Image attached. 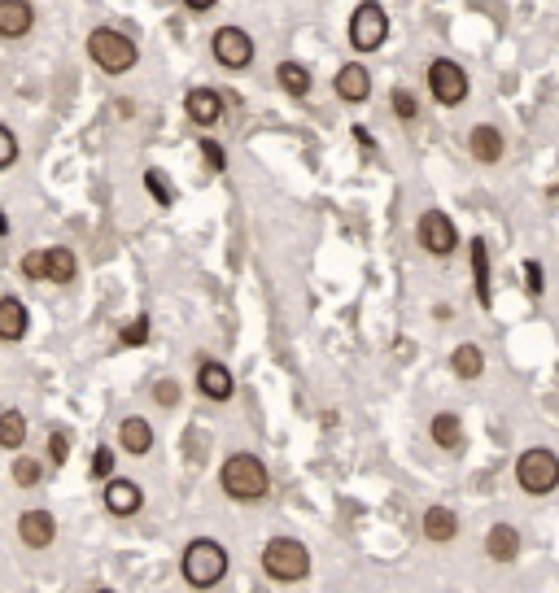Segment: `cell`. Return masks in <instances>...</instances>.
I'll list each match as a JSON object with an SVG mask.
<instances>
[{"label": "cell", "mask_w": 559, "mask_h": 593, "mask_svg": "<svg viewBox=\"0 0 559 593\" xmlns=\"http://www.w3.org/2000/svg\"><path fill=\"white\" fill-rule=\"evenodd\" d=\"M145 188H149V197L158 201V205H171V188H166V175L162 171H145Z\"/></svg>", "instance_id": "35"}, {"label": "cell", "mask_w": 559, "mask_h": 593, "mask_svg": "<svg viewBox=\"0 0 559 593\" xmlns=\"http://www.w3.org/2000/svg\"><path fill=\"white\" fill-rule=\"evenodd\" d=\"M516 484L529 493V498L555 493L559 489V454L546 450V445H529V450L516 458Z\"/></svg>", "instance_id": "5"}, {"label": "cell", "mask_w": 559, "mask_h": 593, "mask_svg": "<svg viewBox=\"0 0 559 593\" xmlns=\"http://www.w3.org/2000/svg\"><path fill=\"white\" fill-rule=\"evenodd\" d=\"M219 489L228 493L232 502L254 506V502H263L271 493V471H267V463L258 454L236 450V454L223 458V467H219Z\"/></svg>", "instance_id": "1"}, {"label": "cell", "mask_w": 559, "mask_h": 593, "mask_svg": "<svg viewBox=\"0 0 559 593\" xmlns=\"http://www.w3.org/2000/svg\"><path fill=\"white\" fill-rule=\"evenodd\" d=\"M201 157H206V166H210V171L214 175H219V171H228V153H223V144L219 140H201Z\"/></svg>", "instance_id": "32"}, {"label": "cell", "mask_w": 559, "mask_h": 593, "mask_svg": "<svg viewBox=\"0 0 559 593\" xmlns=\"http://www.w3.org/2000/svg\"><path fill=\"white\" fill-rule=\"evenodd\" d=\"M180 397H184L180 380H158V384H153V402L166 406V410H171V406H180Z\"/></svg>", "instance_id": "31"}, {"label": "cell", "mask_w": 559, "mask_h": 593, "mask_svg": "<svg viewBox=\"0 0 559 593\" xmlns=\"http://www.w3.org/2000/svg\"><path fill=\"white\" fill-rule=\"evenodd\" d=\"M385 40H389V14H385V5L363 0V5L350 14V44L359 48V53H380Z\"/></svg>", "instance_id": "7"}, {"label": "cell", "mask_w": 559, "mask_h": 593, "mask_svg": "<svg viewBox=\"0 0 559 593\" xmlns=\"http://www.w3.org/2000/svg\"><path fill=\"white\" fill-rule=\"evenodd\" d=\"M180 572L193 589H214L223 585V576H228V550L219 546L214 537H197L188 541L184 554H180Z\"/></svg>", "instance_id": "2"}, {"label": "cell", "mask_w": 559, "mask_h": 593, "mask_svg": "<svg viewBox=\"0 0 559 593\" xmlns=\"http://www.w3.org/2000/svg\"><path fill=\"white\" fill-rule=\"evenodd\" d=\"M263 572L276 585H297V580L311 576V550L297 537H271L263 546Z\"/></svg>", "instance_id": "4"}, {"label": "cell", "mask_w": 559, "mask_h": 593, "mask_svg": "<svg viewBox=\"0 0 559 593\" xmlns=\"http://www.w3.org/2000/svg\"><path fill=\"white\" fill-rule=\"evenodd\" d=\"M389 105H394V114L402 118V123H415V114H420V101H415L411 88H394L389 92Z\"/></svg>", "instance_id": "28"}, {"label": "cell", "mask_w": 559, "mask_h": 593, "mask_svg": "<svg viewBox=\"0 0 559 593\" xmlns=\"http://www.w3.org/2000/svg\"><path fill=\"white\" fill-rule=\"evenodd\" d=\"M428 437H433L437 450H459L463 445V419L455 410H437L433 419H428Z\"/></svg>", "instance_id": "20"}, {"label": "cell", "mask_w": 559, "mask_h": 593, "mask_svg": "<svg viewBox=\"0 0 559 593\" xmlns=\"http://www.w3.org/2000/svg\"><path fill=\"white\" fill-rule=\"evenodd\" d=\"M88 476H92V480H110V476H114V450H110V445H97V450H92Z\"/></svg>", "instance_id": "29"}, {"label": "cell", "mask_w": 559, "mask_h": 593, "mask_svg": "<svg viewBox=\"0 0 559 593\" xmlns=\"http://www.w3.org/2000/svg\"><path fill=\"white\" fill-rule=\"evenodd\" d=\"M276 83H280V92H284V96L302 101V96L315 88V75H311V70H306L302 62H280V66H276Z\"/></svg>", "instance_id": "24"}, {"label": "cell", "mask_w": 559, "mask_h": 593, "mask_svg": "<svg viewBox=\"0 0 559 593\" xmlns=\"http://www.w3.org/2000/svg\"><path fill=\"white\" fill-rule=\"evenodd\" d=\"M428 96H433L437 105H442V110H455V105H463L468 101V70H463L455 57H433V62H428Z\"/></svg>", "instance_id": "6"}, {"label": "cell", "mask_w": 559, "mask_h": 593, "mask_svg": "<svg viewBox=\"0 0 559 593\" xmlns=\"http://www.w3.org/2000/svg\"><path fill=\"white\" fill-rule=\"evenodd\" d=\"M22 275H27V280H44V249H31L27 258H22Z\"/></svg>", "instance_id": "36"}, {"label": "cell", "mask_w": 559, "mask_h": 593, "mask_svg": "<svg viewBox=\"0 0 559 593\" xmlns=\"http://www.w3.org/2000/svg\"><path fill=\"white\" fill-rule=\"evenodd\" d=\"M354 140H359L363 149H372V144H376V140H372V131H367V127H354Z\"/></svg>", "instance_id": "39"}, {"label": "cell", "mask_w": 559, "mask_h": 593, "mask_svg": "<svg viewBox=\"0 0 559 593\" xmlns=\"http://www.w3.org/2000/svg\"><path fill=\"white\" fill-rule=\"evenodd\" d=\"M35 27L31 0H0V40H27Z\"/></svg>", "instance_id": "16"}, {"label": "cell", "mask_w": 559, "mask_h": 593, "mask_svg": "<svg viewBox=\"0 0 559 593\" xmlns=\"http://www.w3.org/2000/svg\"><path fill=\"white\" fill-rule=\"evenodd\" d=\"M14 162H18V136L0 123V171H9Z\"/></svg>", "instance_id": "34"}, {"label": "cell", "mask_w": 559, "mask_h": 593, "mask_svg": "<svg viewBox=\"0 0 559 593\" xmlns=\"http://www.w3.org/2000/svg\"><path fill=\"white\" fill-rule=\"evenodd\" d=\"M18 541L27 550H49L57 541V519L53 511H22L18 515Z\"/></svg>", "instance_id": "13"}, {"label": "cell", "mask_w": 559, "mask_h": 593, "mask_svg": "<svg viewBox=\"0 0 559 593\" xmlns=\"http://www.w3.org/2000/svg\"><path fill=\"white\" fill-rule=\"evenodd\" d=\"M210 53L214 62H219L223 70H245L254 66V40H249V31L241 27H219L210 35Z\"/></svg>", "instance_id": "9"}, {"label": "cell", "mask_w": 559, "mask_h": 593, "mask_svg": "<svg viewBox=\"0 0 559 593\" xmlns=\"http://www.w3.org/2000/svg\"><path fill=\"white\" fill-rule=\"evenodd\" d=\"M31 328V314L18 297H0V341H22Z\"/></svg>", "instance_id": "21"}, {"label": "cell", "mask_w": 559, "mask_h": 593, "mask_svg": "<svg viewBox=\"0 0 559 593\" xmlns=\"http://www.w3.org/2000/svg\"><path fill=\"white\" fill-rule=\"evenodd\" d=\"M197 393L206 397V402H232V397H236V380H232V371L223 367V362L206 358V362L197 367Z\"/></svg>", "instance_id": "14"}, {"label": "cell", "mask_w": 559, "mask_h": 593, "mask_svg": "<svg viewBox=\"0 0 559 593\" xmlns=\"http://www.w3.org/2000/svg\"><path fill=\"white\" fill-rule=\"evenodd\" d=\"M105 511L118 515V519H127V515H136L140 506H145V489H140L136 480H123V476H110L105 480Z\"/></svg>", "instance_id": "12"}, {"label": "cell", "mask_w": 559, "mask_h": 593, "mask_svg": "<svg viewBox=\"0 0 559 593\" xmlns=\"http://www.w3.org/2000/svg\"><path fill=\"white\" fill-rule=\"evenodd\" d=\"M415 240H420V249L428 258H450V253L459 249V232L455 223H450V214L442 210H424L420 223H415Z\"/></svg>", "instance_id": "8"}, {"label": "cell", "mask_w": 559, "mask_h": 593, "mask_svg": "<svg viewBox=\"0 0 559 593\" xmlns=\"http://www.w3.org/2000/svg\"><path fill=\"white\" fill-rule=\"evenodd\" d=\"M118 445H123L132 458H145L153 450V423L140 419V415H127L118 423Z\"/></svg>", "instance_id": "19"}, {"label": "cell", "mask_w": 559, "mask_h": 593, "mask_svg": "<svg viewBox=\"0 0 559 593\" xmlns=\"http://www.w3.org/2000/svg\"><path fill=\"white\" fill-rule=\"evenodd\" d=\"M450 371H455V380H481V375H485V354H481V345L463 341L455 354H450Z\"/></svg>", "instance_id": "25"}, {"label": "cell", "mask_w": 559, "mask_h": 593, "mask_svg": "<svg viewBox=\"0 0 559 593\" xmlns=\"http://www.w3.org/2000/svg\"><path fill=\"white\" fill-rule=\"evenodd\" d=\"M75 275H79L75 253L62 249V245L44 249V284H75Z\"/></svg>", "instance_id": "22"}, {"label": "cell", "mask_w": 559, "mask_h": 593, "mask_svg": "<svg viewBox=\"0 0 559 593\" xmlns=\"http://www.w3.org/2000/svg\"><path fill=\"white\" fill-rule=\"evenodd\" d=\"M184 114H188V123L193 127H219L223 123V92H214V88H193L184 96Z\"/></svg>", "instance_id": "10"}, {"label": "cell", "mask_w": 559, "mask_h": 593, "mask_svg": "<svg viewBox=\"0 0 559 593\" xmlns=\"http://www.w3.org/2000/svg\"><path fill=\"white\" fill-rule=\"evenodd\" d=\"M468 253H472V280H477V301H481L485 310H490L494 293H490V245H485V236H472Z\"/></svg>", "instance_id": "23"}, {"label": "cell", "mask_w": 559, "mask_h": 593, "mask_svg": "<svg viewBox=\"0 0 559 593\" xmlns=\"http://www.w3.org/2000/svg\"><path fill=\"white\" fill-rule=\"evenodd\" d=\"M9 232V219H5V214H0V236H5Z\"/></svg>", "instance_id": "40"}, {"label": "cell", "mask_w": 559, "mask_h": 593, "mask_svg": "<svg viewBox=\"0 0 559 593\" xmlns=\"http://www.w3.org/2000/svg\"><path fill=\"white\" fill-rule=\"evenodd\" d=\"M420 532L428 541H433V546H446V541H455L459 537V515L450 511V506H428L424 511V519H420Z\"/></svg>", "instance_id": "18"}, {"label": "cell", "mask_w": 559, "mask_h": 593, "mask_svg": "<svg viewBox=\"0 0 559 593\" xmlns=\"http://www.w3.org/2000/svg\"><path fill=\"white\" fill-rule=\"evenodd\" d=\"M214 5H219V0H184V9H193V14H210Z\"/></svg>", "instance_id": "38"}, {"label": "cell", "mask_w": 559, "mask_h": 593, "mask_svg": "<svg viewBox=\"0 0 559 593\" xmlns=\"http://www.w3.org/2000/svg\"><path fill=\"white\" fill-rule=\"evenodd\" d=\"M525 284H529V293H533V297H542V293H546V284H542V262H533V258L525 262Z\"/></svg>", "instance_id": "37"}, {"label": "cell", "mask_w": 559, "mask_h": 593, "mask_svg": "<svg viewBox=\"0 0 559 593\" xmlns=\"http://www.w3.org/2000/svg\"><path fill=\"white\" fill-rule=\"evenodd\" d=\"M468 149H472V157H477L481 166H498V162H503V153H507V140H503V131H498V127L477 123L468 131Z\"/></svg>", "instance_id": "17"}, {"label": "cell", "mask_w": 559, "mask_h": 593, "mask_svg": "<svg viewBox=\"0 0 559 593\" xmlns=\"http://www.w3.org/2000/svg\"><path fill=\"white\" fill-rule=\"evenodd\" d=\"M118 341H123L127 349L145 345V341H149V319H145V314H136V319H132V323H127V328H123V332H118Z\"/></svg>", "instance_id": "30"}, {"label": "cell", "mask_w": 559, "mask_h": 593, "mask_svg": "<svg viewBox=\"0 0 559 593\" xmlns=\"http://www.w3.org/2000/svg\"><path fill=\"white\" fill-rule=\"evenodd\" d=\"M44 480V463L40 458H14V484H22V489H35V484Z\"/></svg>", "instance_id": "27"}, {"label": "cell", "mask_w": 559, "mask_h": 593, "mask_svg": "<svg viewBox=\"0 0 559 593\" xmlns=\"http://www.w3.org/2000/svg\"><path fill=\"white\" fill-rule=\"evenodd\" d=\"M49 458H53V467H62L66 458H70V432L66 428H53L49 432Z\"/></svg>", "instance_id": "33"}, {"label": "cell", "mask_w": 559, "mask_h": 593, "mask_svg": "<svg viewBox=\"0 0 559 593\" xmlns=\"http://www.w3.org/2000/svg\"><path fill=\"white\" fill-rule=\"evenodd\" d=\"M520 550H525V537H520L516 524H494L490 532H485V554H490V563L511 567L520 559Z\"/></svg>", "instance_id": "15"}, {"label": "cell", "mask_w": 559, "mask_h": 593, "mask_svg": "<svg viewBox=\"0 0 559 593\" xmlns=\"http://www.w3.org/2000/svg\"><path fill=\"white\" fill-rule=\"evenodd\" d=\"M22 441H27V415L0 410V450H22Z\"/></svg>", "instance_id": "26"}, {"label": "cell", "mask_w": 559, "mask_h": 593, "mask_svg": "<svg viewBox=\"0 0 559 593\" xmlns=\"http://www.w3.org/2000/svg\"><path fill=\"white\" fill-rule=\"evenodd\" d=\"M332 92H337V101H346V105H363L367 96H372V70L363 62L341 66L337 75H332Z\"/></svg>", "instance_id": "11"}, {"label": "cell", "mask_w": 559, "mask_h": 593, "mask_svg": "<svg viewBox=\"0 0 559 593\" xmlns=\"http://www.w3.org/2000/svg\"><path fill=\"white\" fill-rule=\"evenodd\" d=\"M88 57H92V66H97V70H105V75H127V70L140 62V48H136V40L127 31L97 27L88 35Z\"/></svg>", "instance_id": "3"}]
</instances>
